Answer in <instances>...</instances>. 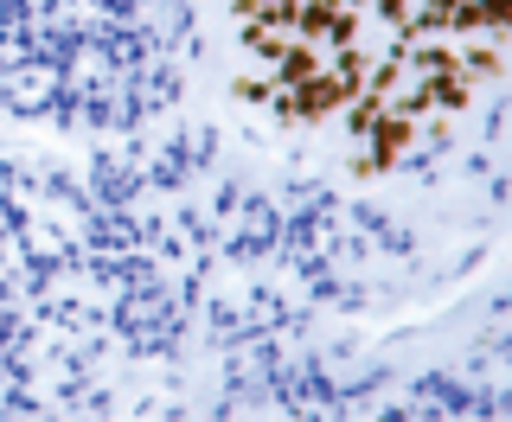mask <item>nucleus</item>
Masks as SVG:
<instances>
[{
  "mask_svg": "<svg viewBox=\"0 0 512 422\" xmlns=\"http://www.w3.org/2000/svg\"><path fill=\"white\" fill-rule=\"evenodd\" d=\"M480 96V84L468 71H442V77H429V116H461Z\"/></svg>",
  "mask_w": 512,
  "mask_h": 422,
  "instance_id": "nucleus-1",
  "label": "nucleus"
}]
</instances>
